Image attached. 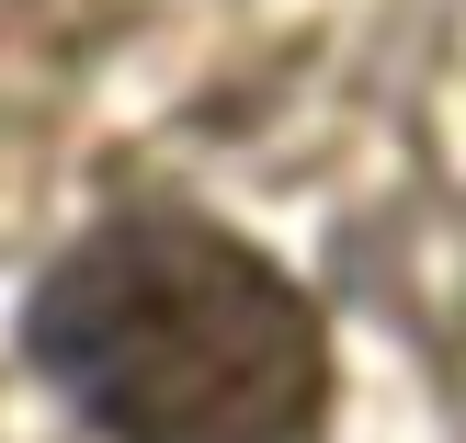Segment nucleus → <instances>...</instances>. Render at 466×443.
<instances>
[{"mask_svg":"<svg viewBox=\"0 0 466 443\" xmlns=\"http://www.w3.org/2000/svg\"><path fill=\"white\" fill-rule=\"evenodd\" d=\"M23 353L114 443H308L330 409V330L296 273L182 205L68 239L23 307Z\"/></svg>","mask_w":466,"mask_h":443,"instance_id":"nucleus-1","label":"nucleus"}]
</instances>
